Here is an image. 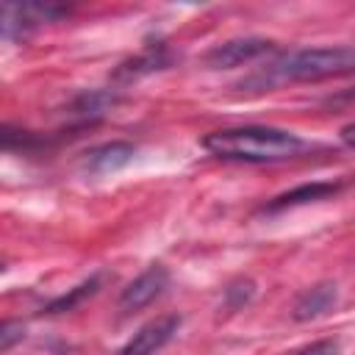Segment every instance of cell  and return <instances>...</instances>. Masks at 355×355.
Listing matches in <instances>:
<instances>
[{
  "mask_svg": "<svg viewBox=\"0 0 355 355\" xmlns=\"http://www.w3.org/2000/svg\"><path fill=\"white\" fill-rule=\"evenodd\" d=\"M252 294H255V283L241 277V280H236V283H230V286L225 288V305H227L230 311H236V308L247 305V302L252 300Z\"/></svg>",
  "mask_w": 355,
  "mask_h": 355,
  "instance_id": "obj_12",
  "label": "cell"
},
{
  "mask_svg": "<svg viewBox=\"0 0 355 355\" xmlns=\"http://www.w3.org/2000/svg\"><path fill=\"white\" fill-rule=\"evenodd\" d=\"M116 103V97L114 94H108V92H86V94H80L75 103H72V116H78V119H97V116H103L105 111H108V105H114Z\"/></svg>",
  "mask_w": 355,
  "mask_h": 355,
  "instance_id": "obj_10",
  "label": "cell"
},
{
  "mask_svg": "<svg viewBox=\"0 0 355 355\" xmlns=\"http://www.w3.org/2000/svg\"><path fill=\"white\" fill-rule=\"evenodd\" d=\"M166 283H169V269L164 263H150L139 277H133L122 288V294H119V311L122 313L141 311L155 297H161V291L166 288Z\"/></svg>",
  "mask_w": 355,
  "mask_h": 355,
  "instance_id": "obj_4",
  "label": "cell"
},
{
  "mask_svg": "<svg viewBox=\"0 0 355 355\" xmlns=\"http://www.w3.org/2000/svg\"><path fill=\"white\" fill-rule=\"evenodd\" d=\"M183 319L178 313H166V316H158L153 322H147L144 327H139L133 333V338L119 349V355H155L161 347H166L175 333L180 330Z\"/></svg>",
  "mask_w": 355,
  "mask_h": 355,
  "instance_id": "obj_5",
  "label": "cell"
},
{
  "mask_svg": "<svg viewBox=\"0 0 355 355\" xmlns=\"http://www.w3.org/2000/svg\"><path fill=\"white\" fill-rule=\"evenodd\" d=\"M22 338H25V327H22V322H17V319L0 322V352L8 349V347H14V344L22 341Z\"/></svg>",
  "mask_w": 355,
  "mask_h": 355,
  "instance_id": "obj_13",
  "label": "cell"
},
{
  "mask_svg": "<svg viewBox=\"0 0 355 355\" xmlns=\"http://www.w3.org/2000/svg\"><path fill=\"white\" fill-rule=\"evenodd\" d=\"M39 144H42V136L22 130V128L0 125V150H33Z\"/></svg>",
  "mask_w": 355,
  "mask_h": 355,
  "instance_id": "obj_11",
  "label": "cell"
},
{
  "mask_svg": "<svg viewBox=\"0 0 355 355\" xmlns=\"http://www.w3.org/2000/svg\"><path fill=\"white\" fill-rule=\"evenodd\" d=\"M3 272H6V263H3V261H0V275H3Z\"/></svg>",
  "mask_w": 355,
  "mask_h": 355,
  "instance_id": "obj_15",
  "label": "cell"
},
{
  "mask_svg": "<svg viewBox=\"0 0 355 355\" xmlns=\"http://www.w3.org/2000/svg\"><path fill=\"white\" fill-rule=\"evenodd\" d=\"M202 147L225 161H247V164H272L300 155L308 141L283 128L266 125H244V128H222L202 139Z\"/></svg>",
  "mask_w": 355,
  "mask_h": 355,
  "instance_id": "obj_1",
  "label": "cell"
},
{
  "mask_svg": "<svg viewBox=\"0 0 355 355\" xmlns=\"http://www.w3.org/2000/svg\"><path fill=\"white\" fill-rule=\"evenodd\" d=\"M341 189H344L341 180H313V183H302V186H297V189H288V191L272 197L261 211H263V214H275V211H286V208H294V205L327 200V197L338 194Z\"/></svg>",
  "mask_w": 355,
  "mask_h": 355,
  "instance_id": "obj_6",
  "label": "cell"
},
{
  "mask_svg": "<svg viewBox=\"0 0 355 355\" xmlns=\"http://www.w3.org/2000/svg\"><path fill=\"white\" fill-rule=\"evenodd\" d=\"M133 155H136V147L130 141H105V144L83 153V169L92 175H108V172H116L125 164H130Z\"/></svg>",
  "mask_w": 355,
  "mask_h": 355,
  "instance_id": "obj_7",
  "label": "cell"
},
{
  "mask_svg": "<svg viewBox=\"0 0 355 355\" xmlns=\"http://www.w3.org/2000/svg\"><path fill=\"white\" fill-rule=\"evenodd\" d=\"M100 280H103V275H92V277H89V280H83L80 286L69 288V294H61V297H55L53 302H47V305H44V311H47V313H64V311H72V308H75V305H80L86 297L97 294Z\"/></svg>",
  "mask_w": 355,
  "mask_h": 355,
  "instance_id": "obj_9",
  "label": "cell"
},
{
  "mask_svg": "<svg viewBox=\"0 0 355 355\" xmlns=\"http://www.w3.org/2000/svg\"><path fill=\"white\" fill-rule=\"evenodd\" d=\"M338 300V286L336 283H316L311 288H305L297 300H294V308H291V316L297 322H311V319H319L324 316Z\"/></svg>",
  "mask_w": 355,
  "mask_h": 355,
  "instance_id": "obj_8",
  "label": "cell"
},
{
  "mask_svg": "<svg viewBox=\"0 0 355 355\" xmlns=\"http://www.w3.org/2000/svg\"><path fill=\"white\" fill-rule=\"evenodd\" d=\"M297 355H341V347L336 338H322V341H313L311 347H302Z\"/></svg>",
  "mask_w": 355,
  "mask_h": 355,
  "instance_id": "obj_14",
  "label": "cell"
},
{
  "mask_svg": "<svg viewBox=\"0 0 355 355\" xmlns=\"http://www.w3.org/2000/svg\"><path fill=\"white\" fill-rule=\"evenodd\" d=\"M272 42L261 39V36H241V39H227L222 44H214L205 55L202 64L208 69H230V67H241L247 61H255L258 55L269 53Z\"/></svg>",
  "mask_w": 355,
  "mask_h": 355,
  "instance_id": "obj_3",
  "label": "cell"
},
{
  "mask_svg": "<svg viewBox=\"0 0 355 355\" xmlns=\"http://www.w3.org/2000/svg\"><path fill=\"white\" fill-rule=\"evenodd\" d=\"M355 67V53L349 44L341 47H308V50H294L277 58L272 67H266L255 80L266 86L283 83V80H322V78H336L347 75Z\"/></svg>",
  "mask_w": 355,
  "mask_h": 355,
  "instance_id": "obj_2",
  "label": "cell"
}]
</instances>
